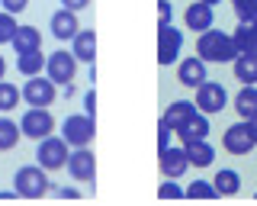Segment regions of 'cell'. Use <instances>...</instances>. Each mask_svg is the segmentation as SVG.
<instances>
[{
    "instance_id": "cell-33",
    "label": "cell",
    "mask_w": 257,
    "mask_h": 206,
    "mask_svg": "<svg viewBox=\"0 0 257 206\" xmlns=\"http://www.w3.org/2000/svg\"><path fill=\"white\" fill-rule=\"evenodd\" d=\"M174 20V7L167 0H158V26H167Z\"/></svg>"
},
{
    "instance_id": "cell-1",
    "label": "cell",
    "mask_w": 257,
    "mask_h": 206,
    "mask_svg": "<svg viewBox=\"0 0 257 206\" xmlns=\"http://www.w3.org/2000/svg\"><path fill=\"white\" fill-rule=\"evenodd\" d=\"M196 55L206 61V65H225V61H235L241 52H238L235 39H231L228 33L209 26V29H203V33H199V39H196Z\"/></svg>"
},
{
    "instance_id": "cell-37",
    "label": "cell",
    "mask_w": 257,
    "mask_h": 206,
    "mask_svg": "<svg viewBox=\"0 0 257 206\" xmlns=\"http://www.w3.org/2000/svg\"><path fill=\"white\" fill-rule=\"evenodd\" d=\"M87 4H90V0H61V7H68V10H74V13H77V10H84Z\"/></svg>"
},
{
    "instance_id": "cell-2",
    "label": "cell",
    "mask_w": 257,
    "mask_h": 206,
    "mask_svg": "<svg viewBox=\"0 0 257 206\" xmlns=\"http://www.w3.org/2000/svg\"><path fill=\"white\" fill-rule=\"evenodd\" d=\"M13 190H16V196H23V200H39V196H45L48 190H52L48 171L42 164H26V168H20L16 177H13Z\"/></svg>"
},
{
    "instance_id": "cell-4",
    "label": "cell",
    "mask_w": 257,
    "mask_h": 206,
    "mask_svg": "<svg viewBox=\"0 0 257 206\" xmlns=\"http://www.w3.org/2000/svg\"><path fill=\"white\" fill-rule=\"evenodd\" d=\"M68 152H71V145L61 136H45V139H39L36 164H42L45 171H61L68 164Z\"/></svg>"
},
{
    "instance_id": "cell-9",
    "label": "cell",
    "mask_w": 257,
    "mask_h": 206,
    "mask_svg": "<svg viewBox=\"0 0 257 206\" xmlns=\"http://www.w3.org/2000/svg\"><path fill=\"white\" fill-rule=\"evenodd\" d=\"M222 145L228 148L231 155H247V152H254L257 139H254V129H251V123H247V120H238V123H231L228 129H225V139H222Z\"/></svg>"
},
{
    "instance_id": "cell-31",
    "label": "cell",
    "mask_w": 257,
    "mask_h": 206,
    "mask_svg": "<svg viewBox=\"0 0 257 206\" xmlns=\"http://www.w3.org/2000/svg\"><path fill=\"white\" fill-rule=\"evenodd\" d=\"M238 20H257V0H231Z\"/></svg>"
},
{
    "instance_id": "cell-16",
    "label": "cell",
    "mask_w": 257,
    "mask_h": 206,
    "mask_svg": "<svg viewBox=\"0 0 257 206\" xmlns=\"http://www.w3.org/2000/svg\"><path fill=\"white\" fill-rule=\"evenodd\" d=\"M177 81H180L183 87H193V90H196V87L206 81V61L199 58V55H193V58H183L180 68H177Z\"/></svg>"
},
{
    "instance_id": "cell-18",
    "label": "cell",
    "mask_w": 257,
    "mask_h": 206,
    "mask_svg": "<svg viewBox=\"0 0 257 206\" xmlns=\"http://www.w3.org/2000/svg\"><path fill=\"white\" fill-rule=\"evenodd\" d=\"M174 132H177V136H180V142L206 139V136H209V116H206V113H199V110H196V113H193L190 120L180 126V129H174Z\"/></svg>"
},
{
    "instance_id": "cell-36",
    "label": "cell",
    "mask_w": 257,
    "mask_h": 206,
    "mask_svg": "<svg viewBox=\"0 0 257 206\" xmlns=\"http://www.w3.org/2000/svg\"><path fill=\"white\" fill-rule=\"evenodd\" d=\"M26 4H29V0H0V7H4L7 13H20V10H26Z\"/></svg>"
},
{
    "instance_id": "cell-8",
    "label": "cell",
    "mask_w": 257,
    "mask_h": 206,
    "mask_svg": "<svg viewBox=\"0 0 257 206\" xmlns=\"http://www.w3.org/2000/svg\"><path fill=\"white\" fill-rule=\"evenodd\" d=\"M158 168H161L164 177L180 180L183 174H187V168H190L187 148H183V145H164V148H158Z\"/></svg>"
},
{
    "instance_id": "cell-40",
    "label": "cell",
    "mask_w": 257,
    "mask_h": 206,
    "mask_svg": "<svg viewBox=\"0 0 257 206\" xmlns=\"http://www.w3.org/2000/svg\"><path fill=\"white\" fill-rule=\"evenodd\" d=\"M247 123H251V129H254V139H257V113H254V116H251Z\"/></svg>"
},
{
    "instance_id": "cell-25",
    "label": "cell",
    "mask_w": 257,
    "mask_h": 206,
    "mask_svg": "<svg viewBox=\"0 0 257 206\" xmlns=\"http://www.w3.org/2000/svg\"><path fill=\"white\" fill-rule=\"evenodd\" d=\"M235 77L241 84H257V58L254 55H238L235 58Z\"/></svg>"
},
{
    "instance_id": "cell-6",
    "label": "cell",
    "mask_w": 257,
    "mask_h": 206,
    "mask_svg": "<svg viewBox=\"0 0 257 206\" xmlns=\"http://www.w3.org/2000/svg\"><path fill=\"white\" fill-rule=\"evenodd\" d=\"M20 129H23V136L26 139H45V136H52V129H55V116L48 113V107H29L26 113H23V120H20Z\"/></svg>"
},
{
    "instance_id": "cell-23",
    "label": "cell",
    "mask_w": 257,
    "mask_h": 206,
    "mask_svg": "<svg viewBox=\"0 0 257 206\" xmlns=\"http://www.w3.org/2000/svg\"><path fill=\"white\" fill-rule=\"evenodd\" d=\"M10 45H13V52H29V49H39V45H42V36H39L36 26H16Z\"/></svg>"
},
{
    "instance_id": "cell-30",
    "label": "cell",
    "mask_w": 257,
    "mask_h": 206,
    "mask_svg": "<svg viewBox=\"0 0 257 206\" xmlns=\"http://www.w3.org/2000/svg\"><path fill=\"white\" fill-rule=\"evenodd\" d=\"M180 196H187V190L177 184V180H171V177L158 187V200H180Z\"/></svg>"
},
{
    "instance_id": "cell-34",
    "label": "cell",
    "mask_w": 257,
    "mask_h": 206,
    "mask_svg": "<svg viewBox=\"0 0 257 206\" xmlns=\"http://www.w3.org/2000/svg\"><path fill=\"white\" fill-rule=\"evenodd\" d=\"M52 196H58V200H77L80 190L77 187H52Z\"/></svg>"
},
{
    "instance_id": "cell-26",
    "label": "cell",
    "mask_w": 257,
    "mask_h": 206,
    "mask_svg": "<svg viewBox=\"0 0 257 206\" xmlns=\"http://www.w3.org/2000/svg\"><path fill=\"white\" fill-rule=\"evenodd\" d=\"M20 136H23L20 123H13V120H7V116H0V152H10L16 142H20Z\"/></svg>"
},
{
    "instance_id": "cell-14",
    "label": "cell",
    "mask_w": 257,
    "mask_h": 206,
    "mask_svg": "<svg viewBox=\"0 0 257 206\" xmlns=\"http://www.w3.org/2000/svg\"><path fill=\"white\" fill-rule=\"evenodd\" d=\"M183 23H187L190 29H196V33H203V29L215 26L212 4H206V0H193V4L187 7V13H183Z\"/></svg>"
},
{
    "instance_id": "cell-15",
    "label": "cell",
    "mask_w": 257,
    "mask_h": 206,
    "mask_svg": "<svg viewBox=\"0 0 257 206\" xmlns=\"http://www.w3.org/2000/svg\"><path fill=\"white\" fill-rule=\"evenodd\" d=\"M71 52H74L77 65H93V58H96V33L93 29H77V36L71 39Z\"/></svg>"
},
{
    "instance_id": "cell-32",
    "label": "cell",
    "mask_w": 257,
    "mask_h": 206,
    "mask_svg": "<svg viewBox=\"0 0 257 206\" xmlns=\"http://www.w3.org/2000/svg\"><path fill=\"white\" fill-rule=\"evenodd\" d=\"M171 136H174V126L161 116V123H158V148H164V145H171Z\"/></svg>"
},
{
    "instance_id": "cell-5",
    "label": "cell",
    "mask_w": 257,
    "mask_h": 206,
    "mask_svg": "<svg viewBox=\"0 0 257 206\" xmlns=\"http://www.w3.org/2000/svg\"><path fill=\"white\" fill-rule=\"evenodd\" d=\"M68 174L71 180H77V184H90L96 177V155L90 152V145H80V148H71L68 152Z\"/></svg>"
},
{
    "instance_id": "cell-28",
    "label": "cell",
    "mask_w": 257,
    "mask_h": 206,
    "mask_svg": "<svg viewBox=\"0 0 257 206\" xmlns=\"http://www.w3.org/2000/svg\"><path fill=\"white\" fill-rule=\"evenodd\" d=\"M187 196L190 200H215L219 190H215L212 180H193V184L187 187Z\"/></svg>"
},
{
    "instance_id": "cell-35",
    "label": "cell",
    "mask_w": 257,
    "mask_h": 206,
    "mask_svg": "<svg viewBox=\"0 0 257 206\" xmlns=\"http://www.w3.org/2000/svg\"><path fill=\"white\" fill-rule=\"evenodd\" d=\"M84 113H87V116H93V113H96V90H93V87L84 93Z\"/></svg>"
},
{
    "instance_id": "cell-10",
    "label": "cell",
    "mask_w": 257,
    "mask_h": 206,
    "mask_svg": "<svg viewBox=\"0 0 257 206\" xmlns=\"http://www.w3.org/2000/svg\"><path fill=\"white\" fill-rule=\"evenodd\" d=\"M193 103H196L199 113H219V110H225V103H228V90H225L222 84L215 81H203L196 87V97H193Z\"/></svg>"
},
{
    "instance_id": "cell-13",
    "label": "cell",
    "mask_w": 257,
    "mask_h": 206,
    "mask_svg": "<svg viewBox=\"0 0 257 206\" xmlns=\"http://www.w3.org/2000/svg\"><path fill=\"white\" fill-rule=\"evenodd\" d=\"M80 23H77V13L68 10V7H61V10L52 13V36L61 39V42H71V39L77 36Z\"/></svg>"
},
{
    "instance_id": "cell-38",
    "label": "cell",
    "mask_w": 257,
    "mask_h": 206,
    "mask_svg": "<svg viewBox=\"0 0 257 206\" xmlns=\"http://www.w3.org/2000/svg\"><path fill=\"white\" fill-rule=\"evenodd\" d=\"M16 196V190H0V200H13Z\"/></svg>"
},
{
    "instance_id": "cell-21",
    "label": "cell",
    "mask_w": 257,
    "mask_h": 206,
    "mask_svg": "<svg viewBox=\"0 0 257 206\" xmlns=\"http://www.w3.org/2000/svg\"><path fill=\"white\" fill-rule=\"evenodd\" d=\"M231 39H235V45H238V52H241V55H251L254 42H257L254 20H238V29L231 33Z\"/></svg>"
},
{
    "instance_id": "cell-20",
    "label": "cell",
    "mask_w": 257,
    "mask_h": 206,
    "mask_svg": "<svg viewBox=\"0 0 257 206\" xmlns=\"http://www.w3.org/2000/svg\"><path fill=\"white\" fill-rule=\"evenodd\" d=\"M235 110L241 120H251L257 113V84H241V90L235 93Z\"/></svg>"
},
{
    "instance_id": "cell-11",
    "label": "cell",
    "mask_w": 257,
    "mask_h": 206,
    "mask_svg": "<svg viewBox=\"0 0 257 206\" xmlns=\"http://www.w3.org/2000/svg\"><path fill=\"white\" fill-rule=\"evenodd\" d=\"M58 84H52V77H39L32 74L26 87H23V100L29 103V107H52L55 97H58V90H55Z\"/></svg>"
},
{
    "instance_id": "cell-12",
    "label": "cell",
    "mask_w": 257,
    "mask_h": 206,
    "mask_svg": "<svg viewBox=\"0 0 257 206\" xmlns=\"http://www.w3.org/2000/svg\"><path fill=\"white\" fill-rule=\"evenodd\" d=\"M180 49H183V36L177 26H158V61L161 65H174L180 58Z\"/></svg>"
},
{
    "instance_id": "cell-3",
    "label": "cell",
    "mask_w": 257,
    "mask_h": 206,
    "mask_svg": "<svg viewBox=\"0 0 257 206\" xmlns=\"http://www.w3.org/2000/svg\"><path fill=\"white\" fill-rule=\"evenodd\" d=\"M93 136H96V123H93V116H87V113H71L68 120L61 123V139L68 142L71 148L90 145Z\"/></svg>"
},
{
    "instance_id": "cell-39",
    "label": "cell",
    "mask_w": 257,
    "mask_h": 206,
    "mask_svg": "<svg viewBox=\"0 0 257 206\" xmlns=\"http://www.w3.org/2000/svg\"><path fill=\"white\" fill-rule=\"evenodd\" d=\"M4 74H7V61H4V55H0V81H4Z\"/></svg>"
},
{
    "instance_id": "cell-41",
    "label": "cell",
    "mask_w": 257,
    "mask_h": 206,
    "mask_svg": "<svg viewBox=\"0 0 257 206\" xmlns=\"http://www.w3.org/2000/svg\"><path fill=\"white\" fill-rule=\"evenodd\" d=\"M206 4H212V7H215V4H219V0H206Z\"/></svg>"
},
{
    "instance_id": "cell-27",
    "label": "cell",
    "mask_w": 257,
    "mask_h": 206,
    "mask_svg": "<svg viewBox=\"0 0 257 206\" xmlns=\"http://www.w3.org/2000/svg\"><path fill=\"white\" fill-rule=\"evenodd\" d=\"M23 100V90L10 81H0V113H7V110H13L16 103Z\"/></svg>"
},
{
    "instance_id": "cell-19",
    "label": "cell",
    "mask_w": 257,
    "mask_h": 206,
    "mask_svg": "<svg viewBox=\"0 0 257 206\" xmlns=\"http://www.w3.org/2000/svg\"><path fill=\"white\" fill-rule=\"evenodd\" d=\"M16 71L23 77H32V74H42L45 71V55L39 49H29V52H16Z\"/></svg>"
},
{
    "instance_id": "cell-17",
    "label": "cell",
    "mask_w": 257,
    "mask_h": 206,
    "mask_svg": "<svg viewBox=\"0 0 257 206\" xmlns=\"http://www.w3.org/2000/svg\"><path fill=\"white\" fill-rule=\"evenodd\" d=\"M187 148V158H190V168H209L215 161V148L209 145L206 139H193V142H183Z\"/></svg>"
},
{
    "instance_id": "cell-24",
    "label": "cell",
    "mask_w": 257,
    "mask_h": 206,
    "mask_svg": "<svg viewBox=\"0 0 257 206\" xmlns=\"http://www.w3.org/2000/svg\"><path fill=\"white\" fill-rule=\"evenodd\" d=\"M212 184H215V190H219V196H235L241 190V174L238 171H219Z\"/></svg>"
},
{
    "instance_id": "cell-29",
    "label": "cell",
    "mask_w": 257,
    "mask_h": 206,
    "mask_svg": "<svg viewBox=\"0 0 257 206\" xmlns=\"http://www.w3.org/2000/svg\"><path fill=\"white\" fill-rule=\"evenodd\" d=\"M16 26H20V23L13 20V13L0 10V45H10V42H13V33H16Z\"/></svg>"
},
{
    "instance_id": "cell-22",
    "label": "cell",
    "mask_w": 257,
    "mask_h": 206,
    "mask_svg": "<svg viewBox=\"0 0 257 206\" xmlns=\"http://www.w3.org/2000/svg\"><path fill=\"white\" fill-rule=\"evenodd\" d=\"M193 113H196V103H193V100H174L171 107L164 110V120L171 123L174 129H180V126L187 123V120H190Z\"/></svg>"
},
{
    "instance_id": "cell-7",
    "label": "cell",
    "mask_w": 257,
    "mask_h": 206,
    "mask_svg": "<svg viewBox=\"0 0 257 206\" xmlns=\"http://www.w3.org/2000/svg\"><path fill=\"white\" fill-rule=\"evenodd\" d=\"M45 74L52 77V84H71V81H74V74H77V58H74V52H68V49L52 52V55L45 58Z\"/></svg>"
}]
</instances>
